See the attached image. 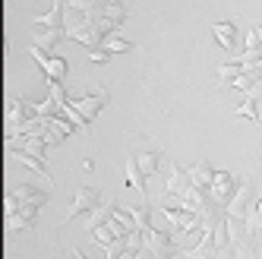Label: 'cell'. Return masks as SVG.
Returning <instances> with one entry per match:
<instances>
[{
  "instance_id": "cell-1",
  "label": "cell",
  "mask_w": 262,
  "mask_h": 259,
  "mask_svg": "<svg viewBox=\"0 0 262 259\" xmlns=\"http://www.w3.org/2000/svg\"><path fill=\"white\" fill-rule=\"evenodd\" d=\"M253 183L240 180V187L234 199L224 206V225H228V237L237 250V259H256V244H253V231H250V206H253Z\"/></svg>"
},
{
  "instance_id": "cell-2",
  "label": "cell",
  "mask_w": 262,
  "mask_h": 259,
  "mask_svg": "<svg viewBox=\"0 0 262 259\" xmlns=\"http://www.w3.org/2000/svg\"><path fill=\"white\" fill-rule=\"evenodd\" d=\"M158 164H161L158 152H129L126 155V183L136 187L139 193H145V177L155 174Z\"/></svg>"
},
{
  "instance_id": "cell-3",
  "label": "cell",
  "mask_w": 262,
  "mask_h": 259,
  "mask_svg": "<svg viewBox=\"0 0 262 259\" xmlns=\"http://www.w3.org/2000/svg\"><path fill=\"white\" fill-rule=\"evenodd\" d=\"M237 187H240V183L231 177V171H215V177H212V199L224 209V206H228V202L234 199Z\"/></svg>"
},
{
  "instance_id": "cell-4",
  "label": "cell",
  "mask_w": 262,
  "mask_h": 259,
  "mask_svg": "<svg viewBox=\"0 0 262 259\" xmlns=\"http://www.w3.org/2000/svg\"><path fill=\"white\" fill-rule=\"evenodd\" d=\"M95 206H98V193L89 190V187H79L76 190V199H73V206H70V212L63 218V225H67V221H73V218H79L82 212H92Z\"/></svg>"
},
{
  "instance_id": "cell-5",
  "label": "cell",
  "mask_w": 262,
  "mask_h": 259,
  "mask_svg": "<svg viewBox=\"0 0 262 259\" xmlns=\"http://www.w3.org/2000/svg\"><path fill=\"white\" fill-rule=\"evenodd\" d=\"M161 215H164V218H171V225H174V228H180V231H193V228L199 225V218H202V215H199L196 209H190V206H180V209H164Z\"/></svg>"
},
{
  "instance_id": "cell-6",
  "label": "cell",
  "mask_w": 262,
  "mask_h": 259,
  "mask_svg": "<svg viewBox=\"0 0 262 259\" xmlns=\"http://www.w3.org/2000/svg\"><path fill=\"white\" fill-rule=\"evenodd\" d=\"M32 57L45 67V73H48V79H51V82H54V79L60 82V79L67 76V63H63V60H57V57H48L41 48H32Z\"/></svg>"
},
{
  "instance_id": "cell-7",
  "label": "cell",
  "mask_w": 262,
  "mask_h": 259,
  "mask_svg": "<svg viewBox=\"0 0 262 259\" xmlns=\"http://www.w3.org/2000/svg\"><path fill=\"white\" fill-rule=\"evenodd\" d=\"M212 32H215V38L221 41V48H228V51L237 48V29H234L231 23H215Z\"/></svg>"
},
{
  "instance_id": "cell-8",
  "label": "cell",
  "mask_w": 262,
  "mask_h": 259,
  "mask_svg": "<svg viewBox=\"0 0 262 259\" xmlns=\"http://www.w3.org/2000/svg\"><path fill=\"white\" fill-rule=\"evenodd\" d=\"M129 212V218H133V225H136V231H152L155 225H152V209L148 206H139V209H126Z\"/></svg>"
},
{
  "instance_id": "cell-9",
  "label": "cell",
  "mask_w": 262,
  "mask_h": 259,
  "mask_svg": "<svg viewBox=\"0 0 262 259\" xmlns=\"http://www.w3.org/2000/svg\"><path fill=\"white\" fill-rule=\"evenodd\" d=\"M256 101L253 95H247V101H243L240 107H234V117H247V120H259V111H256Z\"/></svg>"
},
{
  "instance_id": "cell-10",
  "label": "cell",
  "mask_w": 262,
  "mask_h": 259,
  "mask_svg": "<svg viewBox=\"0 0 262 259\" xmlns=\"http://www.w3.org/2000/svg\"><path fill=\"white\" fill-rule=\"evenodd\" d=\"M262 228V199H253V212H250V231L256 234Z\"/></svg>"
},
{
  "instance_id": "cell-11",
  "label": "cell",
  "mask_w": 262,
  "mask_h": 259,
  "mask_svg": "<svg viewBox=\"0 0 262 259\" xmlns=\"http://www.w3.org/2000/svg\"><path fill=\"white\" fill-rule=\"evenodd\" d=\"M259 48H262V29L256 26V29L250 32V41H247V51H253V54H256Z\"/></svg>"
},
{
  "instance_id": "cell-12",
  "label": "cell",
  "mask_w": 262,
  "mask_h": 259,
  "mask_svg": "<svg viewBox=\"0 0 262 259\" xmlns=\"http://www.w3.org/2000/svg\"><path fill=\"white\" fill-rule=\"evenodd\" d=\"M104 51H129V41H120V38H104Z\"/></svg>"
},
{
  "instance_id": "cell-13",
  "label": "cell",
  "mask_w": 262,
  "mask_h": 259,
  "mask_svg": "<svg viewBox=\"0 0 262 259\" xmlns=\"http://www.w3.org/2000/svg\"><path fill=\"white\" fill-rule=\"evenodd\" d=\"M73 259H85V256H82V250H73Z\"/></svg>"
}]
</instances>
